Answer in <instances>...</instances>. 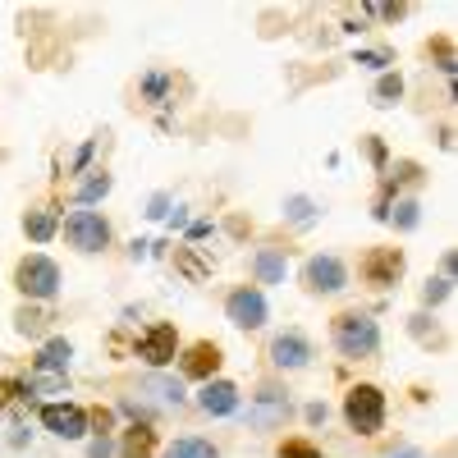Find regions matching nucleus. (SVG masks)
I'll return each instance as SVG.
<instances>
[{"label":"nucleus","mask_w":458,"mask_h":458,"mask_svg":"<svg viewBox=\"0 0 458 458\" xmlns=\"http://www.w3.org/2000/svg\"><path fill=\"white\" fill-rule=\"evenodd\" d=\"M330 335H335V349H339L344 358H371V353L380 349V326H376L367 312H344V317H335Z\"/></svg>","instance_id":"obj_1"},{"label":"nucleus","mask_w":458,"mask_h":458,"mask_svg":"<svg viewBox=\"0 0 458 458\" xmlns=\"http://www.w3.org/2000/svg\"><path fill=\"white\" fill-rule=\"evenodd\" d=\"M344 417H349V427L358 436H376L380 427H386V394H380L376 386H353L349 394H344Z\"/></svg>","instance_id":"obj_2"},{"label":"nucleus","mask_w":458,"mask_h":458,"mask_svg":"<svg viewBox=\"0 0 458 458\" xmlns=\"http://www.w3.org/2000/svg\"><path fill=\"white\" fill-rule=\"evenodd\" d=\"M14 284H19L23 298H42V302H47V298L60 293V266H55L51 257H42V252H32V257L19 261Z\"/></svg>","instance_id":"obj_3"},{"label":"nucleus","mask_w":458,"mask_h":458,"mask_svg":"<svg viewBox=\"0 0 458 458\" xmlns=\"http://www.w3.org/2000/svg\"><path fill=\"white\" fill-rule=\"evenodd\" d=\"M64 239L79 248V252H101L110 243V225H106L101 211H73L64 220Z\"/></svg>","instance_id":"obj_4"},{"label":"nucleus","mask_w":458,"mask_h":458,"mask_svg":"<svg viewBox=\"0 0 458 458\" xmlns=\"http://www.w3.org/2000/svg\"><path fill=\"white\" fill-rule=\"evenodd\" d=\"M225 312L239 330H257V326H266V298H261V289L243 284V289H234L225 298Z\"/></svg>","instance_id":"obj_5"},{"label":"nucleus","mask_w":458,"mask_h":458,"mask_svg":"<svg viewBox=\"0 0 458 458\" xmlns=\"http://www.w3.org/2000/svg\"><path fill=\"white\" fill-rule=\"evenodd\" d=\"M42 427L60 440H83L88 436V412L79 403H47L42 408Z\"/></svg>","instance_id":"obj_6"},{"label":"nucleus","mask_w":458,"mask_h":458,"mask_svg":"<svg viewBox=\"0 0 458 458\" xmlns=\"http://www.w3.org/2000/svg\"><path fill=\"white\" fill-rule=\"evenodd\" d=\"M302 284H308L312 293H339L344 284H349V271H344L339 257H308V266H302Z\"/></svg>","instance_id":"obj_7"},{"label":"nucleus","mask_w":458,"mask_h":458,"mask_svg":"<svg viewBox=\"0 0 458 458\" xmlns=\"http://www.w3.org/2000/svg\"><path fill=\"white\" fill-rule=\"evenodd\" d=\"M174 344H179V339H174V326L161 321V326H151V330L138 339V358L151 362V367H165V362L174 358Z\"/></svg>","instance_id":"obj_8"},{"label":"nucleus","mask_w":458,"mask_h":458,"mask_svg":"<svg viewBox=\"0 0 458 458\" xmlns=\"http://www.w3.org/2000/svg\"><path fill=\"white\" fill-rule=\"evenodd\" d=\"M308 358H312V344L302 339V335H276V344H271V362L280 367V371H298V367H308Z\"/></svg>","instance_id":"obj_9"},{"label":"nucleus","mask_w":458,"mask_h":458,"mask_svg":"<svg viewBox=\"0 0 458 458\" xmlns=\"http://www.w3.org/2000/svg\"><path fill=\"white\" fill-rule=\"evenodd\" d=\"M399 271H403V257H399L394 248H376V252L362 261V276H367L371 284H394Z\"/></svg>","instance_id":"obj_10"},{"label":"nucleus","mask_w":458,"mask_h":458,"mask_svg":"<svg viewBox=\"0 0 458 458\" xmlns=\"http://www.w3.org/2000/svg\"><path fill=\"white\" fill-rule=\"evenodd\" d=\"M198 403H202V412L225 417V412H234V408H239V390L229 386V380H207L202 394H198Z\"/></svg>","instance_id":"obj_11"},{"label":"nucleus","mask_w":458,"mask_h":458,"mask_svg":"<svg viewBox=\"0 0 458 458\" xmlns=\"http://www.w3.org/2000/svg\"><path fill=\"white\" fill-rule=\"evenodd\" d=\"M216 367H220V349H216V344H198V349H188V358H183V371L198 376V380L216 376Z\"/></svg>","instance_id":"obj_12"},{"label":"nucleus","mask_w":458,"mask_h":458,"mask_svg":"<svg viewBox=\"0 0 458 458\" xmlns=\"http://www.w3.org/2000/svg\"><path fill=\"white\" fill-rule=\"evenodd\" d=\"M252 266H257V280H261V284H280V280H284V257H280L276 248L257 252V261H252Z\"/></svg>","instance_id":"obj_13"},{"label":"nucleus","mask_w":458,"mask_h":458,"mask_svg":"<svg viewBox=\"0 0 458 458\" xmlns=\"http://www.w3.org/2000/svg\"><path fill=\"white\" fill-rule=\"evenodd\" d=\"M165 458H216V445L211 440H198V436H183L165 449Z\"/></svg>","instance_id":"obj_14"},{"label":"nucleus","mask_w":458,"mask_h":458,"mask_svg":"<svg viewBox=\"0 0 458 458\" xmlns=\"http://www.w3.org/2000/svg\"><path fill=\"white\" fill-rule=\"evenodd\" d=\"M129 458H147L151 449H157V431L151 427H129V436H124V445H120Z\"/></svg>","instance_id":"obj_15"},{"label":"nucleus","mask_w":458,"mask_h":458,"mask_svg":"<svg viewBox=\"0 0 458 458\" xmlns=\"http://www.w3.org/2000/svg\"><path fill=\"white\" fill-rule=\"evenodd\" d=\"M69 358H73L69 344H64V339H51L47 349H42V358H37V367H42V371H64V367H69Z\"/></svg>","instance_id":"obj_16"},{"label":"nucleus","mask_w":458,"mask_h":458,"mask_svg":"<svg viewBox=\"0 0 458 458\" xmlns=\"http://www.w3.org/2000/svg\"><path fill=\"white\" fill-rule=\"evenodd\" d=\"M23 229H28V239L47 243V239L55 234V216H51V211H28V216H23Z\"/></svg>","instance_id":"obj_17"},{"label":"nucleus","mask_w":458,"mask_h":458,"mask_svg":"<svg viewBox=\"0 0 458 458\" xmlns=\"http://www.w3.org/2000/svg\"><path fill=\"white\" fill-rule=\"evenodd\" d=\"M399 92H403V79H399V73H386V79L376 83V106H394Z\"/></svg>","instance_id":"obj_18"},{"label":"nucleus","mask_w":458,"mask_h":458,"mask_svg":"<svg viewBox=\"0 0 458 458\" xmlns=\"http://www.w3.org/2000/svg\"><path fill=\"white\" fill-rule=\"evenodd\" d=\"M280 458H321V454H317L308 440H289V445L280 449Z\"/></svg>","instance_id":"obj_19"},{"label":"nucleus","mask_w":458,"mask_h":458,"mask_svg":"<svg viewBox=\"0 0 458 458\" xmlns=\"http://www.w3.org/2000/svg\"><path fill=\"white\" fill-rule=\"evenodd\" d=\"M106 188H110V174H101V179H88L79 198H83V202H92V198H101V193H106Z\"/></svg>","instance_id":"obj_20"},{"label":"nucleus","mask_w":458,"mask_h":458,"mask_svg":"<svg viewBox=\"0 0 458 458\" xmlns=\"http://www.w3.org/2000/svg\"><path fill=\"white\" fill-rule=\"evenodd\" d=\"M289 216H293V220L302 225V220L312 216V202H302V198H293V202H289Z\"/></svg>","instance_id":"obj_21"},{"label":"nucleus","mask_w":458,"mask_h":458,"mask_svg":"<svg viewBox=\"0 0 458 458\" xmlns=\"http://www.w3.org/2000/svg\"><path fill=\"white\" fill-rule=\"evenodd\" d=\"M42 321H47V317H28V312H23V317H19V330H23V335H37V330H42Z\"/></svg>","instance_id":"obj_22"},{"label":"nucleus","mask_w":458,"mask_h":458,"mask_svg":"<svg viewBox=\"0 0 458 458\" xmlns=\"http://www.w3.org/2000/svg\"><path fill=\"white\" fill-rule=\"evenodd\" d=\"M399 225H403V229H412V225H417V207H412V202H403V207H399Z\"/></svg>","instance_id":"obj_23"},{"label":"nucleus","mask_w":458,"mask_h":458,"mask_svg":"<svg viewBox=\"0 0 458 458\" xmlns=\"http://www.w3.org/2000/svg\"><path fill=\"white\" fill-rule=\"evenodd\" d=\"M449 293V280H436V289H427V302H440Z\"/></svg>","instance_id":"obj_24"},{"label":"nucleus","mask_w":458,"mask_h":458,"mask_svg":"<svg viewBox=\"0 0 458 458\" xmlns=\"http://www.w3.org/2000/svg\"><path fill=\"white\" fill-rule=\"evenodd\" d=\"M390 458H422V454H412V449H399V454H390Z\"/></svg>","instance_id":"obj_25"}]
</instances>
